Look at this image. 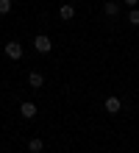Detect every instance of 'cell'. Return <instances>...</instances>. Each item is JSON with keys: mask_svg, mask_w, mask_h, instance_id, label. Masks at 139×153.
<instances>
[{"mask_svg": "<svg viewBox=\"0 0 139 153\" xmlns=\"http://www.w3.org/2000/svg\"><path fill=\"white\" fill-rule=\"evenodd\" d=\"M128 22H131V25H136V28H139V11H136V8H134L131 14H128Z\"/></svg>", "mask_w": 139, "mask_h": 153, "instance_id": "obj_9", "label": "cell"}, {"mask_svg": "<svg viewBox=\"0 0 139 153\" xmlns=\"http://www.w3.org/2000/svg\"><path fill=\"white\" fill-rule=\"evenodd\" d=\"M125 3L131 6V8H136V6H139V0H125Z\"/></svg>", "mask_w": 139, "mask_h": 153, "instance_id": "obj_11", "label": "cell"}, {"mask_svg": "<svg viewBox=\"0 0 139 153\" xmlns=\"http://www.w3.org/2000/svg\"><path fill=\"white\" fill-rule=\"evenodd\" d=\"M120 109H123L120 97H114V95H111V97H106V111H109V114H117Z\"/></svg>", "mask_w": 139, "mask_h": 153, "instance_id": "obj_5", "label": "cell"}, {"mask_svg": "<svg viewBox=\"0 0 139 153\" xmlns=\"http://www.w3.org/2000/svg\"><path fill=\"white\" fill-rule=\"evenodd\" d=\"M33 48H36V53H50L53 42H50V36H48V33H39V36L33 39Z\"/></svg>", "mask_w": 139, "mask_h": 153, "instance_id": "obj_1", "label": "cell"}, {"mask_svg": "<svg viewBox=\"0 0 139 153\" xmlns=\"http://www.w3.org/2000/svg\"><path fill=\"white\" fill-rule=\"evenodd\" d=\"M28 84H31L33 89H39V86L45 84V75H42V73H36V70H33V73H28Z\"/></svg>", "mask_w": 139, "mask_h": 153, "instance_id": "obj_6", "label": "cell"}, {"mask_svg": "<svg viewBox=\"0 0 139 153\" xmlns=\"http://www.w3.org/2000/svg\"><path fill=\"white\" fill-rule=\"evenodd\" d=\"M6 56L11 59V61H20L22 59V45L20 42H8L6 45Z\"/></svg>", "mask_w": 139, "mask_h": 153, "instance_id": "obj_2", "label": "cell"}, {"mask_svg": "<svg viewBox=\"0 0 139 153\" xmlns=\"http://www.w3.org/2000/svg\"><path fill=\"white\" fill-rule=\"evenodd\" d=\"M20 114L25 117V120H33V117H36V106H33L31 100H25V103L20 106Z\"/></svg>", "mask_w": 139, "mask_h": 153, "instance_id": "obj_3", "label": "cell"}, {"mask_svg": "<svg viewBox=\"0 0 139 153\" xmlns=\"http://www.w3.org/2000/svg\"><path fill=\"white\" fill-rule=\"evenodd\" d=\"M103 11H106L109 17H117V14H120V6L114 3V0H106V3H103Z\"/></svg>", "mask_w": 139, "mask_h": 153, "instance_id": "obj_8", "label": "cell"}, {"mask_svg": "<svg viewBox=\"0 0 139 153\" xmlns=\"http://www.w3.org/2000/svg\"><path fill=\"white\" fill-rule=\"evenodd\" d=\"M59 17H61L64 22H67V20H72V17H75V6H72V3H64V6L59 8Z\"/></svg>", "mask_w": 139, "mask_h": 153, "instance_id": "obj_4", "label": "cell"}, {"mask_svg": "<svg viewBox=\"0 0 139 153\" xmlns=\"http://www.w3.org/2000/svg\"><path fill=\"white\" fill-rule=\"evenodd\" d=\"M11 11V0H0V14H8Z\"/></svg>", "mask_w": 139, "mask_h": 153, "instance_id": "obj_10", "label": "cell"}, {"mask_svg": "<svg viewBox=\"0 0 139 153\" xmlns=\"http://www.w3.org/2000/svg\"><path fill=\"white\" fill-rule=\"evenodd\" d=\"M42 148H45V142H42L39 137H33V139H28V150H31V153H42Z\"/></svg>", "mask_w": 139, "mask_h": 153, "instance_id": "obj_7", "label": "cell"}]
</instances>
